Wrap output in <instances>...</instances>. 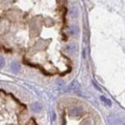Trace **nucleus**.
<instances>
[{"instance_id": "nucleus-1", "label": "nucleus", "mask_w": 125, "mask_h": 125, "mask_svg": "<svg viewBox=\"0 0 125 125\" xmlns=\"http://www.w3.org/2000/svg\"><path fill=\"white\" fill-rule=\"evenodd\" d=\"M82 113H83V110H82V108H80V107H73V108L70 110V115L73 116V117H78V116H80Z\"/></svg>"}, {"instance_id": "nucleus-4", "label": "nucleus", "mask_w": 125, "mask_h": 125, "mask_svg": "<svg viewBox=\"0 0 125 125\" xmlns=\"http://www.w3.org/2000/svg\"><path fill=\"white\" fill-rule=\"evenodd\" d=\"M101 100L106 104V105H108V106H111L112 105V103H111V101L109 99H107V98H105L104 96H101Z\"/></svg>"}, {"instance_id": "nucleus-2", "label": "nucleus", "mask_w": 125, "mask_h": 125, "mask_svg": "<svg viewBox=\"0 0 125 125\" xmlns=\"http://www.w3.org/2000/svg\"><path fill=\"white\" fill-rule=\"evenodd\" d=\"M11 69H12V71H13V72H15V73L18 72V71H19V69H20V66H19V64H18V63H17V62L12 63V64H11Z\"/></svg>"}, {"instance_id": "nucleus-5", "label": "nucleus", "mask_w": 125, "mask_h": 125, "mask_svg": "<svg viewBox=\"0 0 125 125\" xmlns=\"http://www.w3.org/2000/svg\"><path fill=\"white\" fill-rule=\"evenodd\" d=\"M4 66H5V61H4V58H3V57H0V68H2Z\"/></svg>"}, {"instance_id": "nucleus-3", "label": "nucleus", "mask_w": 125, "mask_h": 125, "mask_svg": "<svg viewBox=\"0 0 125 125\" xmlns=\"http://www.w3.org/2000/svg\"><path fill=\"white\" fill-rule=\"evenodd\" d=\"M31 109H32V111H33V112L38 113V112L42 111V105H41L40 103H34V104L31 106Z\"/></svg>"}]
</instances>
